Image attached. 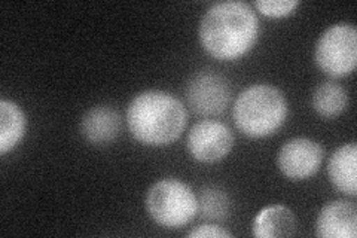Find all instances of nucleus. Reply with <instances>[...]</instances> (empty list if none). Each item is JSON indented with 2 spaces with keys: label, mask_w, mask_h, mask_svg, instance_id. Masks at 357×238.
Returning a JSON list of instances; mask_svg holds the SVG:
<instances>
[{
  "label": "nucleus",
  "mask_w": 357,
  "mask_h": 238,
  "mask_svg": "<svg viewBox=\"0 0 357 238\" xmlns=\"http://www.w3.org/2000/svg\"><path fill=\"white\" fill-rule=\"evenodd\" d=\"M328 177L341 194L357 195V146L349 143L338 147L328 163Z\"/></svg>",
  "instance_id": "nucleus-11"
},
{
  "label": "nucleus",
  "mask_w": 357,
  "mask_h": 238,
  "mask_svg": "<svg viewBox=\"0 0 357 238\" xmlns=\"http://www.w3.org/2000/svg\"><path fill=\"white\" fill-rule=\"evenodd\" d=\"M311 105L319 117L333 119L349 107V94L337 82H323L312 93Z\"/></svg>",
  "instance_id": "nucleus-14"
},
{
  "label": "nucleus",
  "mask_w": 357,
  "mask_h": 238,
  "mask_svg": "<svg viewBox=\"0 0 357 238\" xmlns=\"http://www.w3.org/2000/svg\"><path fill=\"white\" fill-rule=\"evenodd\" d=\"M298 6V0H258V2H255V8L258 9V13L268 18H284L294 14Z\"/></svg>",
  "instance_id": "nucleus-16"
},
{
  "label": "nucleus",
  "mask_w": 357,
  "mask_h": 238,
  "mask_svg": "<svg viewBox=\"0 0 357 238\" xmlns=\"http://www.w3.org/2000/svg\"><path fill=\"white\" fill-rule=\"evenodd\" d=\"M316 235L320 238H356L357 209L354 202L345 200L328 202L317 216Z\"/></svg>",
  "instance_id": "nucleus-9"
},
{
  "label": "nucleus",
  "mask_w": 357,
  "mask_h": 238,
  "mask_svg": "<svg viewBox=\"0 0 357 238\" xmlns=\"http://www.w3.org/2000/svg\"><path fill=\"white\" fill-rule=\"evenodd\" d=\"M259 36V20L250 5L229 0L210 6L199 21L203 50L219 61H236L252 51Z\"/></svg>",
  "instance_id": "nucleus-1"
},
{
  "label": "nucleus",
  "mask_w": 357,
  "mask_h": 238,
  "mask_svg": "<svg viewBox=\"0 0 357 238\" xmlns=\"http://www.w3.org/2000/svg\"><path fill=\"white\" fill-rule=\"evenodd\" d=\"M234 146L232 131L219 121L197 122L188 133L186 151L201 164H215L227 158Z\"/></svg>",
  "instance_id": "nucleus-7"
},
{
  "label": "nucleus",
  "mask_w": 357,
  "mask_h": 238,
  "mask_svg": "<svg viewBox=\"0 0 357 238\" xmlns=\"http://www.w3.org/2000/svg\"><path fill=\"white\" fill-rule=\"evenodd\" d=\"M296 230L294 211L282 204L262 209L253 221L252 232L256 238L292 237Z\"/></svg>",
  "instance_id": "nucleus-12"
},
{
  "label": "nucleus",
  "mask_w": 357,
  "mask_h": 238,
  "mask_svg": "<svg viewBox=\"0 0 357 238\" xmlns=\"http://www.w3.org/2000/svg\"><path fill=\"white\" fill-rule=\"evenodd\" d=\"M232 96L228 79L216 72H199L189 79L185 89L186 103L198 117L213 118L227 110Z\"/></svg>",
  "instance_id": "nucleus-6"
},
{
  "label": "nucleus",
  "mask_w": 357,
  "mask_h": 238,
  "mask_svg": "<svg viewBox=\"0 0 357 238\" xmlns=\"http://www.w3.org/2000/svg\"><path fill=\"white\" fill-rule=\"evenodd\" d=\"M126 118L134 140L144 146L162 147L181 137L188 124V112L173 94L148 89L130 101Z\"/></svg>",
  "instance_id": "nucleus-2"
},
{
  "label": "nucleus",
  "mask_w": 357,
  "mask_h": 238,
  "mask_svg": "<svg viewBox=\"0 0 357 238\" xmlns=\"http://www.w3.org/2000/svg\"><path fill=\"white\" fill-rule=\"evenodd\" d=\"M27 130V117L10 100L0 101V154L6 155L18 146Z\"/></svg>",
  "instance_id": "nucleus-13"
},
{
  "label": "nucleus",
  "mask_w": 357,
  "mask_h": 238,
  "mask_svg": "<svg viewBox=\"0 0 357 238\" xmlns=\"http://www.w3.org/2000/svg\"><path fill=\"white\" fill-rule=\"evenodd\" d=\"M189 238H231L232 234L219 225L204 223L188 232Z\"/></svg>",
  "instance_id": "nucleus-17"
},
{
  "label": "nucleus",
  "mask_w": 357,
  "mask_h": 238,
  "mask_svg": "<svg viewBox=\"0 0 357 238\" xmlns=\"http://www.w3.org/2000/svg\"><path fill=\"white\" fill-rule=\"evenodd\" d=\"M79 131L89 144H109L118 137L121 131L119 112L107 105L94 106L85 112L79 122Z\"/></svg>",
  "instance_id": "nucleus-10"
},
{
  "label": "nucleus",
  "mask_w": 357,
  "mask_h": 238,
  "mask_svg": "<svg viewBox=\"0 0 357 238\" xmlns=\"http://www.w3.org/2000/svg\"><path fill=\"white\" fill-rule=\"evenodd\" d=\"M314 61L323 73L333 79L351 75L357 64L356 27L340 22L323 31L314 48Z\"/></svg>",
  "instance_id": "nucleus-5"
},
{
  "label": "nucleus",
  "mask_w": 357,
  "mask_h": 238,
  "mask_svg": "<svg viewBox=\"0 0 357 238\" xmlns=\"http://www.w3.org/2000/svg\"><path fill=\"white\" fill-rule=\"evenodd\" d=\"M289 115L286 96L277 87L256 84L237 97L232 119L245 137L264 139L283 127Z\"/></svg>",
  "instance_id": "nucleus-3"
},
{
  "label": "nucleus",
  "mask_w": 357,
  "mask_h": 238,
  "mask_svg": "<svg viewBox=\"0 0 357 238\" xmlns=\"http://www.w3.org/2000/svg\"><path fill=\"white\" fill-rule=\"evenodd\" d=\"M144 206L155 223L165 230H181L195 219L198 198L182 180L167 177L149 188Z\"/></svg>",
  "instance_id": "nucleus-4"
},
{
  "label": "nucleus",
  "mask_w": 357,
  "mask_h": 238,
  "mask_svg": "<svg viewBox=\"0 0 357 238\" xmlns=\"http://www.w3.org/2000/svg\"><path fill=\"white\" fill-rule=\"evenodd\" d=\"M325 160L323 146L311 139L296 137L286 142L277 154V167L294 182H303L314 176Z\"/></svg>",
  "instance_id": "nucleus-8"
},
{
  "label": "nucleus",
  "mask_w": 357,
  "mask_h": 238,
  "mask_svg": "<svg viewBox=\"0 0 357 238\" xmlns=\"http://www.w3.org/2000/svg\"><path fill=\"white\" fill-rule=\"evenodd\" d=\"M231 198L218 186H207L198 198V211L211 222H227L231 214Z\"/></svg>",
  "instance_id": "nucleus-15"
}]
</instances>
